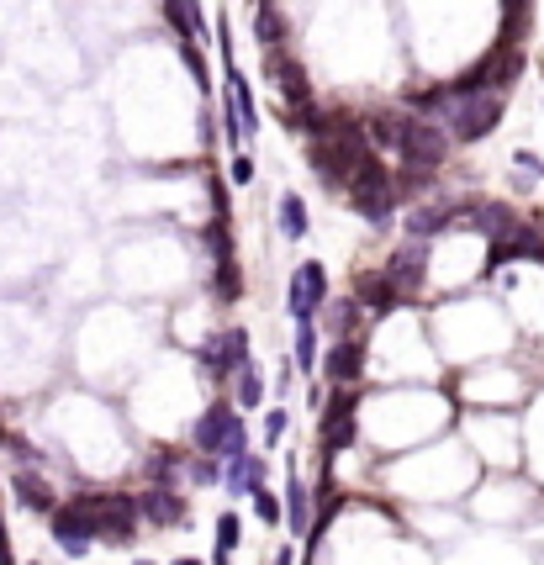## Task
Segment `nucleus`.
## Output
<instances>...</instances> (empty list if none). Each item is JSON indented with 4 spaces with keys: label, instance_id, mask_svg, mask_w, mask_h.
Here are the masks:
<instances>
[{
    "label": "nucleus",
    "instance_id": "17",
    "mask_svg": "<svg viewBox=\"0 0 544 565\" xmlns=\"http://www.w3.org/2000/svg\"><path fill=\"white\" fill-rule=\"evenodd\" d=\"M170 565H201V560H191V555H180V560H170Z\"/></svg>",
    "mask_w": 544,
    "mask_h": 565
},
{
    "label": "nucleus",
    "instance_id": "3",
    "mask_svg": "<svg viewBox=\"0 0 544 565\" xmlns=\"http://www.w3.org/2000/svg\"><path fill=\"white\" fill-rule=\"evenodd\" d=\"M534 502H539V492L523 476H513V470H497L492 481L471 486V513L481 523H523V518H534Z\"/></svg>",
    "mask_w": 544,
    "mask_h": 565
},
{
    "label": "nucleus",
    "instance_id": "9",
    "mask_svg": "<svg viewBox=\"0 0 544 565\" xmlns=\"http://www.w3.org/2000/svg\"><path fill=\"white\" fill-rule=\"evenodd\" d=\"M222 486H228V497H254L265 486V460H254V455L228 460L222 465Z\"/></svg>",
    "mask_w": 544,
    "mask_h": 565
},
{
    "label": "nucleus",
    "instance_id": "12",
    "mask_svg": "<svg viewBox=\"0 0 544 565\" xmlns=\"http://www.w3.org/2000/svg\"><path fill=\"white\" fill-rule=\"evenodd\" d=\"M233 402H238L243 412L265 402V375H259L254 365H243V370H238V397H233Z\"/></svg>",
    "mask_w": 544,
    "mask_h": 565
},
{
    "label": "nucleus",
    "instance_id": "18",
    "mask_svg": "<svg viewBox=\"0 0 544 565\" xmlns=\"http://www.w3.org/2000/svg\"><path fill=\"white\" fill-rule=\"evenodd\" d=\"M27 565H43V560H27Z\"/></svg>",
    "mask_w": 544,
    "mask_h": 565
},
{
    "label": "nucleus",
    "instance_id": "6",
    "mask_svg": "<svg viewBox=\"0 0 544 565\" xmlns=\"http://www.w3.org/2000/svg\"><path fill=\"white\" fill-rule=\"evenodd\" d=\"M286 307H291L296 323H302V317H323V307H328V270L307 259V265L291 275V296H286Z\"/></svg>",
    "mask_w": 544,
    "mask_h": 565
},
{
    "label": "nucleus",
    "instance_id": "4",
    "mask_svg": "<svg viewBox=\"0 0 544 565\" xmlns=\"http://www.w3.org/2000/svg\"><path fill=\"white\" fill-rule=\"evenodd\" d=\"M191 433H196V449H201V455H212V460H222V465L238 460V455H249V428H243V407L228 402V397L206 402Z\"/></svg>",
    "mask_w": 544,
    "mask_h": 565
},
{
    "label": "nucleus",
    "instance_id": "1",
    "mask_svg": "<svg viewBox=\"0 0 544 565\" xmlns=\"http://www.w3.org/2000/svg\"><path fill=\"white\" fill-rule=\"evenodd\" d=\"M449 418H455V402L434 397V391H386V397H360L354 428L370 449H407L439 439Z\"/></svg>",
    "mask_w": 544,
    "mask_h": 565
},
{
    "label": "nucleus",
    "instance_id": "19",
    "mask_svg": "<svg viewBox=\"0 0 544 565\" xmlns=\"http://www.w3.org/2000/svg\"><path fill=\"white\" fill-rule=\"evenodd\" d=\"M133 565H148V560H133Z\"/></svg>",
    "mask_w": 544,
    "mask_h": 565
},
{
    "label": "nucleus",
    "instance_id": "2",
    "mask_svg": "<svg viewBox=\"0 0 544 565\" xmlns=\"http://www.w3.org/2000/svg\"><path fill=\"white\" fill-rule=\"evenodd\" d=\"M465 449L481 460V465H492V470H513L518 455H523V439H518V423L508 418V407H481L465 418Z\"/></svg>",
    "mask_w": 544,
    "mask_h": 565
},
{
    "label": "nucleus",
    "instance_id": "14",
    "mask_svg": "<svg viewBox=\"0 0 544 565\" xmlns=\"http://www.w3.org/2000/svg\"><path fill=\"white\" fill-rule=\"evenodd\" d=\"M249 502H254V518L265 523V529H270V523H286V502H280V497L270 492V486H259V492H254Z\"/></svg>",
    "mask_w": 544,
    "mask_h": 565
},
{
    "label": "nucleus",
    "instance_id": "16",
    "mask_svg": "<svg viewBox=\"0 0 544 565\" xmlns=\"http://www.w3.org/2000/svg\"><path fill=\"white\" fill-rule=\"evenodd\" d=\"M233 180H238V185H249V180H254V159H249V154H238V159H233Z\"/></svg>",
    "mask_w": 544,
    "mask_h": 565
},
{
    "label": "nucleus",
    "instance_id": "11",
    "mask_svg": "<svg viewBox=\"0 0 544 565\" xmlns=\"http://www.w3.org/2000/svg\"><path fill=\"white\" fill-rule=\"evenodd\" d=\"M275 217H280V233H286V238H307V233H312V222H307V201L296 196V191L280 196Z\"/></svg>",
    "mask_w": 544,
    "mask_h": 565
},
{
    "label": "nucleus",
    "instance_id": "13",
    "mask_svg": "<svg viewBox=\"0 0 544 565\" xmlns=\"http://www.w3.org/2000/svg\"><path fill=\"white\" fill-rule=\"evenodd\" d=\"M238 539H243V529H238V513H222V518H217V565H228V560H233Z\"/></svg>",
    "mask_w": 544,
    "mask_h": 565
},
{
    "label": "nucleus",
    "instance_id": "15",
    "mask_svg": "<svg viewBox=\"0 0 544 565\" xmlns=\"http://www.w3.org/2000/svg\"><path fill=\"white\" fill-rule=\"evenodd\" d=\"M286 428H291V412L286 407H270L265 412V444H280V439H286Z\"/></svg>",
    "mask_w": 544,
    "mask_h": 565
},
{
    "label": "nucleus",
    "instance_id": "10",
    "mask_svg": "<svg viewBox=\"0 0 544 565\" xmlns=\"http://www.w3.org/2000/svg\"><path fill=\"white\" fill-rule=\"evenodd\" d=\"M291 360L302 365L307 375L323 365V323H317V317H302V323H296V338H291Z\"/></svg>",
    "mask_w": 544,
    "mask_h": 565
},
{
    "label": "nucleus",
    "instance_id": "5",
    "mask_svg": "<svg viewBox=\"0 0 544 565\" xmlns=\"http://www.w3.org/2000/svg\"><path fill=\"white\" fill-rule=\"evenodd\" d=\"M529 391H523V381L513 370H471L460 381V402H476V407H518Z\"/></svg>",
    "mask_w": 544,
    "mask_h": 565
},
{
    "label": "nucleus",
    "instance_id": "7",
    "mask_svg": "<svg viewBox=\"0 0 544 565\" xmlns=\"http://www.w3.org/2000/svg\"><path fill=\"white\" fill-rule=\"evenodd\" d=\"M360 370H365V344H360V338H333V349L323 360L328 386H354V381H360Z\"/></svg>",
    "mask_w": 544,
    "mask_h": 565
},
{
    "label": "nucleus",
    "instance_id": "8",
    "mask_svg": "<svg viewBox=\"0 0 544 565\" xmlns=\"http://www.w3.org/2000/svg\"><path fill=\"white\" fill-rule=\"evenodd\" d=\"M286 529H291V539L312 534V492H307V481H302V470L296 465L286 476Z\"/></svg>",
    "mask_w": 544,
    "mask_h": 565
}]
</instances>
